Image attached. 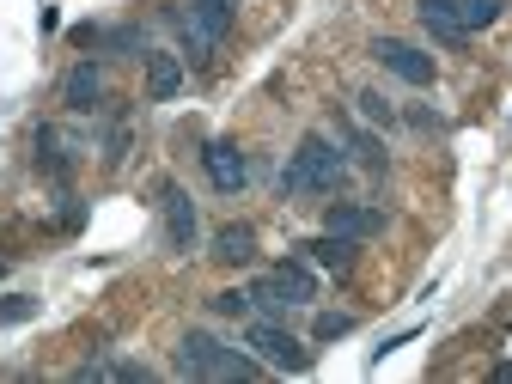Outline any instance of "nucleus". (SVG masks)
<instances>
[{
    "label": "nucleus",
    "mask_w": 512,
    "mask_h": 384,
    "mask_svg": "<svg viewBox=\"0 0 512 384\" xmlns=\"http://www.w3.org/2000/svg\"><path fill=\"white\" fill-rule=\"evenodd\" d=\"M342 177H348L342 141H330L324 128H311V135L287 153V165H281V196H336Z\"/></svg>",
    "instance_id": "f257e3e1"
},
{
    "label": "nucleus",
    "mask_w": 512,
    "mask_h": 384,
    "mask_svg": "<svg viewBox=\"0 0 512 384\" xmlns=\"http://www.w3.org/2000/svg\"><path fill=\"white\" fill-rule=\"evenodd\" d=\"M171 372L177 378H226V384H256L269 366L256 360L250 348H226L220 336H208V330H189L183 342H177V354H171Z\"/></svg>",
    "instance_id": "f03ea898"
},
{
    "label": "nucleus",
    "mask_w": 512,
    "mask_h": 384,
    "mask_svg": "<svg viewBox=\"0 0 512 384\" xmlns=\"http://www.w3.org/2000/svg\"><path fill=\"white\" fill-rule=\"evenodd\" d=\"M244 348L256 354V360H263L269 372H311V348H299L281 324H269V317H256V324H244Z\"/></svg>",
    "instance_id": "7ed1b4c3"
},
{
    "label": "nucleus",
    "mask_w": 512,
    "mask_h": 384,
    "mask_svg": "<svg viewBox=\"0 0 512 384\" xmlns=\"http://www.w3.org/2000/svg\"><path fill=\"white\" fill-rule=\"evenodd\" d=\"M250 299H256V305H269V311H287V305H311V299H317V275H311L305 263H275L269 275H256Z\"/></svg>",
    "instance_id": "20e7f679"
},
{
    "label": "nucleus",
    "mask_w": 512,
    "mask_h": 384,
    "mask_svg": "<svg viewBox=\"0 0 512 384\" xmlns=\"http://www.w3.org/2000/svg\"><path fill=\"white\" fill-rule=\"evenodd\" d=\"M372 61L384 74H397V80H409V86H433V55H421L415 43H403V37H372Z\"/></svg>",
    "instance_id": "39448f33"
},
{
    "label": "nucleus",
    "mask_w": 512,
    "mask_h": 384,
    "mask_svg": "<svg viewBox=\"0 0 512 384\" xmlns=\"http://www.w3.org/2000/svg\"><path fill=\"white\" fill-rule=\"evenodd\" d=\"M159 214H165V244L177 256L196 250V202H189L177 183H159Z\"/></svg>",
    "instance_id": "423d86ee"
},
{
    "label": "nucleus",
    "mask_w": 512,
    "mask_h": 384,
    "mask_svg": "<svg viewBox=\"0 0 512 384\" xmlns=\"http://www.w3.org/2000/svg\"><path fill=\"white\" fill-rule=\"evenodd\" d=\"M202 165H208V183L220 189V196H238V189L250 183V159L232 141H208L202 147Z\"/></svg>",
    "instance_id": "0eeeda50"
},
{
    "label": "nucleus",
    "mask_w": 512,
    "mask_h": 384,
    "mask_svg": "<svg viewBox=\"0 0 512 384\" xmlns=\"http://www.w3.org/2000/svg\"><path fill=\"white\" fill-rule=\"evenodd\" d=\"M324 232H336V238H378L384 232V208H366V202H330L324 208Z\"/></svg>",
    "instance_id": "6e6552de"
},
{
    "label": "nucleus",
    "mask_w": 512,
    "mask_h": 384,
    "mask_svg": "<svg viewBox=\"0 0 512 384\" xmlns=\"http://www.w3.org/2000/svg\"><path fill=\"white\" fill-rule=\"evenodd\" d=\"M61 104H68L74 116H92L104 104V61H80V68L61 80Z\"/></svg>",
    "instance_id": "1a4fd4ad"
},
{
    "label": "nucleus",
    "mask_w": 512,
    "mask_h": 384,
    "mask_svg": "<svg viewBox=\"0 0 512 384\" xmlns=\"http://www.w3.org/2000/svg\"><path fill=\"white\" fill-rule=\"evenodd\" d=\"M183 80H189L183 55H171V49H147V98H153V104L177 98V92H183Z\"/></svg>",
    "instance_id": "9d476101"
},
{
    "label": "nucleus",
    "mask_w": 512,
    "mask_h": 384,
    "mask_svg": "<svg viewBox=\"0 0 512 384\" xmlns=\"http://www.w3.org/2000/svg\"><path fill=\"white\" fill-rule=\"evenodd\" d=\"M458 7H464V0H415L421 25H427V31H433L439 43H452V49H458V43L470 37V31H464V13H458Z\"/></svg>",
    "instance_id": "9b49d317"
},
{
    "label": "nucleus",
    "mask_w": 512,
    "mask_h": 384,
    "mask_svg": "<svg viewBox=\"0 0 512 384\" xmlns=\"http://www.w3.org/2000/svg\"><path fill=\"white\" fill-rule=\"evenodd\" d=\"M299 250H305V263H317V269H330V275H348V269H354V238H336V232H317V238H305Z\"/></svg>",
    "instance_id": "f8f14e48"
},
{
    "label": "nucleus",
    "mask_w": 512,
    "mask_h": 384,
    "mask_svg": "<svg viewBox=\"0 0 512 384\" xmlns=\"http://www.w3.org/2000/svg\"><path fill=\"white\" fill-rule=\"evenodd\" d=\"M256 256V232L244 226V220H226L220 232H214V263H226V269H244Z\"/></svg>",
    "instance_id": "ddd939ff"
},
{
    "label": "nucleus",
    "mask_w": 512,
    "mask_h": 384,
    "mask_svg": "<svg viewBox=\"0 0 512 384\" xmlns=\"http://www.w3.org/2000/svg\"><path fill=\"white\" fill-rule=\"evenodd\" d=\"M80 384H92V378H122V384H147L153 378V366H141V360H116V354H104V360H86L80 372H74Z\"/></svg>",
    "instance_id": "4468645a"
},
{
    "label": "nucleus",
    "mask_w": 512,
    "mask_h": 384,
    "mask_svg": "<svg viewBox=\"0 0 512 384\" xmlns=\"http://www.w3.org/2000/svg\"><path fill=\"white\" fill-rule=\"evenodd\" d=\"M37 165L49 177H68L74 171V153H68V141H61V128H37Z\"/></svg>",
    "instance_id": "2eb2a0df"
},
{
    "label": "nucleus",
    "mask_w": 512,
    "mask_h": 384,
    "mask_svg": "<svg viewBox=\"0 0 512 384\" xmlns=\"http://www.w3.org/2000/svg\"><path fill=\"white\" fill-rule=\"evenodd\" d=\"M458 13H464V31H488V25L506 13V0H464Z\"/></svg>",
    "instance_id": "dca6fc26"
},
{
    "label": "nucleus",
    "mask_w": 512,
    "mask_h": 384,
    "mask_svg": "<svg viewBox=\"0 0 512 384\" xmlns=\"http://www.w3.org/2000/svg\"><path fill=\"white\" fill-rule=\"evenodd\" d=\"M311 336H317V342H342V336H354V317H348V311H317Z\"/></svg>",
    "instance_id": "f3484780"
},
{
    "label": "nucleus",
    "mask_w": 512,
    "mask_h": 384,
    "mask_svg": "<svg viewBox=\"0 0 512 384\" xmlns=\"http://www.w3.org/2000/svg\"><path fill=\"white\" fill-rule=\"evenodd\" d=\"M31 317H37V299H31V293H7V299H0V330L31 324Z\"/></svg>",
    "instance_id": "a211bd4d"
},
{
    "label": "nucleus",
    "mask_w": 512,
    "mask_h": 384,
    "mask_svg": "<svg viewBox=\"0 0 512 384\" xmlns=\"http://www.w3.org/2000/svg\"><path fill=\"white\" fill-rule=\"evenodd\" d=\"M354 104H360V116L378 122V128H391V122H397V110H391V98H384V92H360Z\"/></svg>",
    "instance_id": "6ab92c4d"
},
{
    "label": "nucleus",
    "mask_w": 512,
    "mask_h": 384,
    "mask_svg": "<svg viewBox=\"0 0 512 384\" xmlns=\"http://www.w3.org/2000/svg\"><path fill=\"white\" fill-rule=\"evenodd\" d=\"M208 311H214V317H244V311H250V293L226 287V293H214V299H208Z\"/></svg>",
    "instance_id": "aec40b11"
},
{
    "label": "nucleus",
    "mask_w": 512,
    "mask_h": 384,
    "mask_svg": "<svg viewBox=\"0 0 512 384\" xmlns=\"http://www.w3.org/2000/svg\"><path fill=\"white\" fill-rule=\"evenodd\" d=\"M348 147H354V159H360L366 171H384V147H378L372 135H348Z\"/></svg>",
    "instance_id": "412c9836"
},
{
    "label": "nucleus",
    "mask_w": 512,
    "mask_h": 384,
    "mask_svg": "<svg viewBox=\"0 0 512 384\" xmlns=\"http://www.w3.org/2000/svg\"><path fill=\"white\" fill-rule=\"evenodd\" d=\"M122 159H128V122H116L104 135V165H122Z\"/></svg>",
    "instance_id": "4be33fe9"
}]
</instances>
